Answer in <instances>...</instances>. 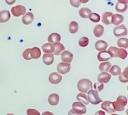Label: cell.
I'll return each mask as SVG.
<instances>
[{"label": "cell", "mask_w": 128, "mask_h": 115, "mask_svg": "<svg viewBox=\"0 0 128 115\" xmlns=\"http://www.w3.org/2000/svg\"><path fill=\"white\" fill-rule=\"evenodd\" d=\"M92 88V83L88 79L81 80L78 83V89L80 92L85 94L88 92Z\"/></svg>", "instance_id": "obj_1"}, {"label": "cell", "mask_w": 128, "mask_h": 115, "mask_svg": "<svg viewBox=\"0 0 128 115\" xmlns=\"http://www.w3.org/2000/svg\"><path fill=\"white\" fill-rule=\"evenodd\" d=\"M128 1H118L116 5V10L117 12H123L127 10Z\"/></svg>", "instance_id": "obj_9"}, {"label": "cell", "mask_w": 128, "mask_h": 115, "mask_svg": "<svg viewBox=\"0 0 128 115\" xmlns=\"http://www.w3.org/2000/svg\"><path fill=\"white\" fill-rule=\"evenodd\" d=\"M104 88V84L102 83H101V82H96L94 84V88L97 92H100L102 90H103Z\"/></svg>", "instance_id": "obj_38"}, {"label": "cell", "mask_w": 128, "mask_h": 115, "mask_svg": "<svg viewBox=\"0 0 128 115\" xmlns=\"http://www.w3.org/2000/svg\"><path fill=\"white\" fill-rule=\"evenodd\" d=\"M128 68H126L123 72H121L119 76L120 81L123 83H126L128 82Z\"/></svg>", "instance_id": "obj_30"}, {"label": "cell", "mask_w": 128, "mask_h": 115, "mask_svg": "<svg viewBox=\"0 0 128 115\" xmlns=\"http://www.w3.org/2000/svg\"><path fill=\"white\" fill-rule=\"evenodd\" d=\"M114 34L117 38H120L123 36H127V28L124 25H120V26H116L114 29Z\"/></svg>", "instance_id": "obj_5"}, {"label": "cell", "mask_w": 128, "mask_h": 115, "mask_svg": "<svg viewBox=\"0 0 128 115\" xmlns=\"http://www.w3.org/2000/svg\"><path fill=\"white\" fill-rule=\"evenodd\" d=\"M77 100L81 103L83 104L84 105H88L90 102L88 99L87 95H86L84 93H80L77 95Z\"/></svg>", "instance_id": "obj_26"}, {"label": "cell", "mask_w": 128, "mask_h": 115, "mask_svg": "<svg viewBox=\"0 0 128 115\" xmlns=\"http://www.w3.org/2000/svg\"><path fill=\"white\" fill-rule=\"evenodd\" d=\"M11 18L9 11H2L0 12V23L8 22Z\"/></svg>", "instance_id": "obj_18"}, {"label": "cell", "mask_w": 128, "mask_h": 115, "mask_svg": "<svg viewBox=\"0 0 128 115\" xmlns=\"http://www.w3.org/2000/svg\"><path fill=\"white\" fill-rule=\"evenodd\" d=\"M128 56V52L127 51L123 49H119L118 51H117V53H116V56L122 59V60H124Z\"/></svg>", "instance_id": "obj_33"}, {"label": "cell", "mask_w": 128, "mask_h": 115, "mask_svg": "<svg viewBox=\"0 0 128 115\" xmlns=\"http://www.w3.org/2000/svg\"><path fill=\"white\" fill-rule=\"evenodd\" d=\"M53 45L54 47V55L59 56V55H61L63 52V51H64V46L62 44L60 43V42L55 43Z\"/></svg>", "instance_id": "obj_21"}, {"label": "cell", "mask_w": 128, "mask_h": 115, "mask_svg": "<svg viewBox=\"0 0 128 115\" xmlns=\"http://www.w3.org/2000/svg\"><path fill=\"white\" fill-rule=\"evenodd\" d=\"M60 96L57 94H51L48 98V102L51 106H56L59 103Z\"/></svg>", "instance_id": "obj_19"}, {"label": "cell", "mask_w": 128, "mask_h": 115, "mask_svg": "<svg viewBox=\"0 0 128 115\" xmlns=\"http://www.w3.org/2000/svg\"><path fill=\"white\" fill-rule=\"evenodd\" d=\"M6 3H8V4H10V5H11V4H12L14 3V2H15V1H6Z\"/></svg>", "instance_id": "obj_44"}, {"label": "cell", "mask_w": 128, "mask_h": 115, "mask_svg": "<svg viewBox=\"0 0 128 115\" xmlns=\"http://www.w3.org/2000/svg\"><path fill=\"white\" fill-rule=\"evenodd\" d=\"M112 58L111 54H110V52L108 51H101L100 53L98 54V59L100 61H108L110 59Z\"/></svg>", "instance_id": "obj_12"}, {"label": "cell", "mask_w": 128, "mask_h": 115, "mask_svg": "<svg viewBox=\"0 0 128 115\" xmlns=\"http://www.w3.org/2000/svg\"><path fill=\"white\" fill-rule=\"evenodd\" d=\"M41 55V50H40V48L37 47H34L32 49H31V56L32 59H38L40 58V56Z\"/></svg>", "instance_id": "obj_28"}, {"label": "cell", "mask_w": 128, "mask_h": 115, "mask_svg": "<svg viewBox=\"0 0 128 115\" xmlns=\"http://www.w3.org/2000/svg\"><path fill=\"white\" fill-rule=\"evenodd\" d=\"M111 68V63L108 61V62H104L100 64L99 68L102 72H108V71H110Z\"/></svg>", "instance_id": "obj_27"}, {"label": "cell", "mask_w": 128, "mask_h": 115, "mask_svg": "<svg viewBox=\"0 0 128 115\" xmlns=\"http://www.w3.org/2000/svg\"><path fill=\"white\" fill-rule=\"evenodd\" d=\"M79 13H80V16L81 18L84 19H86L90 18V16L92 14V12L90 9L87 8H82L79 11Z\"/></svg>", "instance_id": "obj_22"}, {"label": "cell", "mask_w": 128, "mask_h": 115, "mask_svg": "<svg viewBox=\"0 0 128 115\" xmlns=\"http://www.w3.org/2000/svg\"><path fill=\"white\" fill-rule=\"evenodd\" d=\"M28 115H40V112L38 111L33 109H30L27 110Z\"/></svg>", "instance_id": "obj_39"}, {"label": "cell", "mask_w": 128, "mask_h": 115, "mask_svg": "<svg viewBox=\"0 0 128 115\" xmlns=\"http://www.w3.org/2000/svg\"><path fill=\"white\" fill-rule=\"evenodd\" d=\"M123 21V16L121 14H113L112 16V18H111V23H112L114 25H116V26L122 23Z\"/></svg>", "instance_id": "obj_17"}, {"label": "cell", "mask_w": 128, "mask_h": 115, "mask_svg": "<svg viewBox=\"0 0 128 115\" xmlns=\"http://www.w3.org/2000/svg\"><path fill=\"white\" fill-rule=\"evenodd\" d=\"M42 115H54V114L52 112H50V111H46V112H43Z\"/></svg>", "instance_id": "obj_43"}, {"label": "cell", "mask_w": 128, "mask_h": 115, "mask_svg": "<svg viewBox=\"0 0 128 115\" xmlns=\"http://www.w3.org/2000/svg\"><path fill=\"white\" fill-rule=\"evenodd\" d=\"M111 115H118V114H112Z\"/></svg>", "instance_id": "obj_46"}, {"label": "cell", "mask_w": 128, "mask_h": 115, "mask_svg": "<svg viewBox=\"0 0 128 115\" xmlns=\"http://www.w3.org/2000/svg\"><path fill=\"white\" fill-rule=\"evenodd\" d=\"M72 111L79 114H83L86 112L87 109L83 104L80 102H75L72 104Z\"/></svg>", "instance_id": "obj_4"}, {"label": "cell", "mask_w": 128, "mask_h": 115, "mask_svg": "<svg viewBox=\"0 0 128 115\" xmlns=\"http://www.w3.org/2000/svg\"><path fill=\"white\" fill-rule=\"evenodd\" d=\"M119 47L123 48H128V40L127 38H121L117 42Z\"/></svg>", "instance_id": "obj_32"}, {"label": "cell", "mask_w": 128, "mask_h": 115, "mask_svg": "<svg viewBox=\"0 0 128 115\" xmlns=\"http://www.w3.org/2000/svg\"><path fill=\"white\" fill-rule=\"evenodd\" d=\"M71 70V64L66 62H61L57 66V71L62 74L68 73Z\"/></svg>", "instance_id": "obj_7"}, {"label": "cell", "mask_w": 128, "mask_h": 115, "mask_svg": "<svg viewBox=\"0 0 128 115\" xmlns=\"http://www.w3.org/2000/svg\"><path fill=\"white\" fill-rule=\"evenodd\" d=\"M79 25L78 23L76 21H72L69 26V30L71 34H75L78 31Z\"/></svg>", "instance_id": "obj_29"}, {"label": "cell", "mask_w": 128, "mask_h": 115, "mask_svg": "<svg viewBox=\"0 0 128 115\" xmlns=\"http://www.w3.org/2000/svg\"><path fill=\"white\" fill-rule=\"evenodd\" d=\"M101 108L103 110H105L108 113H114L115 112L113 104L111 101H104L101 104Z\"/></svg>", "instance_id": "obj_10"}, {"label": "cell", "mask_w": 128, "mask_h": 115, "mask_svg": "<svg viewBox=\"0 0 128 115\" xmlns=\"http://www.w3.org/2000/svg\"><path fill=\"white\" fill-rule=\"evenodd\" d=\"M31 49H27L22 53V56H23V58L26 60H31L32 59L31 56Z\"/></svg>", "instance_id": "obj_35"}, {"label": "cell", "mask_w": 128, "mask_h": 115, "mask_svg": "<svg viewBox=\"0 0 128 115\" xmlns=\"http://www.w3.org/2000/svg\"><path fill=\"white\" fill-rule=\"evenodd\" d=\"M61 36L58 33H52L50 35V36L48 37V42L50 44H55V43H58L61 41Z\"/></svg>", "instance_id": "obj_16"}, {"label": "cell", "mask_w": 128, "mask_h": 115, "mask_svg": "<svg viewBox=\"0 0 128 115\" xmlns=\"http://www.w3.org/2000/svg\"><path fill=\"white\" fill-rule=\"evenodd\" d=\"M119 48L116 47H110V49L108 51L110 52V54H111V57L112 58H115V57H117L116 56V53H117V51H118Z\"/></svg>", "instance_id": "obj_37"}, {"label": "cell", "mask_w": 128, "mask_h": 115, "mask_svg": "<svg viewBox=\"0 0 128 115\" xmlns=\"http://www.w3.org/2000/svg\"><path fill=\"white\" fill-rule=\"evenodd\" d=\"M108 47V44L106 41H102V40H100L95 44V48L99 51H106Z\"/></svg>", "instance_id": "obj_14"}, {"label": "cell", "mask_w": 128, "mask_h": 115, "mask_svg": "<svg viewBox=\"0 0 128 115\" xmlns=\"http://www.w3.org/2000/svg\"><path fill=\"white\" fill-rule=\"evenodd\" d=\"M6 115H14V114H8Z\"/></svg>", "instance_id": "obj_45"}, {"label": "cell", "mask_w": 128, "mask_h": 115, "mask_svg": "<svg viewBox=\"0 0 128 115\" xmlns=\"http://www.w3.org/2000/svg\"><path fill=\"white\" fill-rule=\"evenodd\" d=\"M42 50L44 53L48 54H51V53L54 52V45L50 43H46L42 45Z\"/></svg>", "instance_id": "obj_24"}, {"label": "cell", "mask_w": 128, "mask_h": 115, "mask_svg": "<svg viewBox=\"0 0 128 115\" xmlns=\"http://www.w3.org/2000/svg\"><path fill=\"white\" fill-rule=\"evenodd\" d=\"M62 79V75L56 72H52L49 76V81L52 84H58L61 82Z\"/></svg>", "instance_id": "obj_8"}, {"label": "cell", "mask_w": 128, "mask_h": 115, "mask_svg": "<svg viewBox=\"0 0 128 115\" xmlns=\"http://www.w3.org/2000/svg\"><path fill=\"white\" fill-rule=\"evenodd\" d=\"M128 99L125 96H120L118 98L115 102H112L115 111H122L124 110L125 106L127 105Z\"/></svg>", "instance_id": "obj_2"}, {"label": "cell", "mask_w": 128, "mask_h": 115, "mask_svg": "<svg viewBox=\"0 0 128 115\" xmlns=\"http://www.w3.org/2000/svg\"><path fill=\"white\" fill-rule=\"evenodd\" d=\"M68 115H82V114H79L76 113V112H74V111H72V110H70V111H69Z\"/></svg>", "instance_id": "obj_42"}, {"label": "cell", "mask_w": 128, "mask_h": 115, "mask_svg": "<svg viewBox=\"0 0 128 115\" xmlns=\"http://www.w3.org/2000/svg\"><path fill=\"white\" fill-rule=\"evenodd\" d=\"M111 78V75L108 74V72H102L100 74L98 77V81L101 83H108L110 81Z\"/></svg>", "instance_id": "obj_13"}, {"label": "cell", "mask_w": 128, "mask_h": 115, "mask_svg": "<svg viewBox=\"0 0 128 115\" xmlns=\"http://www.w3.org/2000/svg\"><path fill=\"white\" fill-rule=\"evenodd\" d=\"M34 16L32 12H27L25 15H24L22 18V21L24 24H30L33 21Z\"/></svg>", "instance_id": "obj_15"}, {"label": "cell", "mask_w": 128, "mask_h": 115, "mask_svg": "<svg viewBox=\"0 0 128 115\" xmlns=\"http://www.w3.org/2000/svg\"><path fill=\"white\" fill-rule=\"evenodd\" d=\"M95 115H106V113L103 111H98V112H96Z\"/></svg>", "instance_id": "obj_41"}, {"label": "cell", "mask_w": 128, "mask_h": 115, "mask_svg": "<svg viewBox=\"0 0 128 115\" xmlns=\"http://www.w3.org/2000/svg\"><path fill=\"white\" fill-rule=\"evenodd\" d=\"M113 14L111 12H106L102 14V22L106 25H110L111 24V18Z\"/></svg>", "instance_id": "obj_20"}, {"label": "cell", "mask_w": 128, "mask_h": 115, "mask_svg": "<svg viewBox=\"0 0 128 115\" xmlns=\"http://www.w3.org/2000/svg\"><path fill=\"white\" fill-rule=\"evenodd\" d=\"M88 99L89 102H91L92 104H98L100 102H102V100H101L99 96L98 92L96 91L95 90H90L88 92Z\"/></svg>", "instance_id": "obj_3"}, {"label": "cell", "mask_w": 128, "mask_h": 115, "mask_svg": "<svg viewBox=\"0 0 128 115\" xmlns=\"http://www.w3.org/2000/svg\"><path fill=\"white\" fill-rule=\"evenodd\" d=\"M91 21L94 22H98L100 21V16L97 13H92V14L89 18Z\"/></svg>", "instance_id": "obj_36"}, {"label": "cell", "mask_w": 128, "mask_h": 115, "mask_svg": "<svg viewBox=\"0 0 128 115\" xmlns=\"http://www.w3.org/2000/svg\"><path fill=\"white\" fill-rule=\"evenodd\" d=\"M54 55L51 54H44L42 57V60H43V62L47 66H50L54 62Z\"/></svg>", "instance_id": "obj_23"}, {"label": "cell", "mask_w": 128, "mask_h": 115, "mask_svg": "<svg viewBox=\"0 0 128 115\" xmlns=\"http://www.w3.org/2000/svg\"><path fill=\"white\" fill-rule=\"evenodd\" d=\"M70 3L72 5L73 7L75 8H79L81 5V2L80 1H77V0H71L70 1Z\"/></svg>", "instance_id": "obj_40"}, {"label": "cell", "mask_w": 128, "mask_h": 115, "mask_svg": "<svg viewBox=\"0 0 128 115\" xmlns=\"http://www.w3.org/2000/svg\"><path fill=\"white\" fill-rule=\"evenodd\" d=\"M89 44V39L86 37H82L79 41V44L81 47H86Z\"/></svg>", "instance_id": "obj_34"}, {"label": "cell", "mask_w": 128, "mask_h": 115, "mask_svg": "<svg viewBox=\"0 0 128 115\" xmlns=\"http://www.w3.org/2000/svg\"><path fill=\"white\" fill-rule=\"evenodd\" d=\"M110 73L112 76H118L121 73V69L118 65H114L111 70H110Z\"/></svg>", "instance_id": "obj_31"}, {"label": "cell", "mask_w": 128, "mask_h": 115, "mask_svg": "<svg viewBox=\"0 0 128 115\" xmlns=\"http://www.w3.org/2000/svg\"><path fill=\"white\" fill-rule=\"evenodd\" d=\"M61 60L63 62L70 64L73 60V54L68 51H64L61 54Z\"/></svg>", "instance_id": "obj_11"}, {"label": "cell", "mask_w": 128, "mask_h": 115, "mask_svg": "<svg viewBox=\"0 0 128 115\" xmlns=\"http://www.w3.org/2000/svg\"><path fill=\"white\" fill-rule=\"evenodd\" d=\"M26 10L24 6L22 5H18V6H14L11 9V12L13 14V16L16 17L24 15L26 14Z\"/></svg>", "instance_id": "obj_6"}, {"label": "cell", "mask_w": 128, "mask_h": 115, "mask_svg": "<svg viewBox=\"0 0 128 115\" xmlns=\"http://www.w3.org/2000/svg\"><path fill=\"white\" fill-rule=\"evenodd\" d=\"M104 31V28L103 27L102 25L99 24L96 26V27L94 29V34L96 37L100 38L103 34Z\"/></svg>", "instance_id": "obj_25"}]
</instances>
